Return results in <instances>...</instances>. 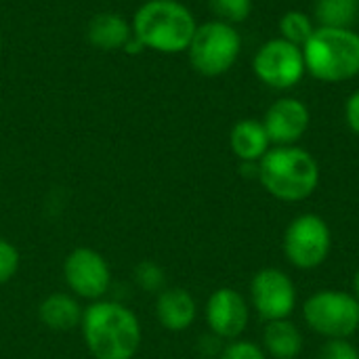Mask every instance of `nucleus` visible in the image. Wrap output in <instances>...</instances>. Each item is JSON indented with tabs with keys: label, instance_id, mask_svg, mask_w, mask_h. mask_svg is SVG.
<instances>
[{
	"label": "nucleus",
	"instance_id": "obj_19",
	"mask_svg": "<svg viewBox=\"0 0 359 359\" xmlns=\"http://www.w3.org/2000/svg\"><path fill=\"white\" fill-rule=\"evenodd\" d=\"M313 32H316V23L305 11H288L280 19V38L301 48L305 46V42L311 38Z\"/></svg>",
	"mask_w": 359,
	"mask_h": 359
},
{
	"label": "nucleus",
	"instance_id": "obj_5",
	"mask_svg": "<svg viewBox=\"0 0 359 359\" xmlns=\"http://www.w3.org/2000/svg\"><path fill=\"white\" fill-rule=\"evenodd\" d=\"M301 313L305 326L326 341L351 339L359 332V301L353 292L318 290L303 303Z\"/></svg>",
	"mask_w": 359,
	"mask_h": 359
},
{
	"label": "nucleus",
	"instance_id": "obj_6",
	"mask_svg": "<svg viewBox=\"0 0 359 359\" xmlns=\"http://www.w3.org/2000/svg\"><path fill=\"white\" fill-rule=\"evenodd\" d=\"M242 50V36L236 25L212 19L196 27L187 46L189 63L202 76H221L233 67Z\"/></svg>",
	"mask_w": 359,
	"mask_h": 359
},
{
	"label": "nucleus",
	"instance_id": "obj_8",
	"mask_svg": "<svg viewBox=\"0 0 359 359\" xmlns=\"http://www.w3.org/2000/svg\"><path fill=\"white\" fill-rule=\"evenodd\" d=\"M252 72L269 88H292L307 74L303 48L284 38H271L255 53Z\"/></svg>",
	"mask_w": 359,
	"mask_h": 359
},
{
	"label": "nucleus",
	"instance_id": "obj_17",
	"mask_svg": "<svg viewBox=\"0 0 359 359\" xmlns=\"http://www.w3.org/2000/svg\"><path fill=\"white\" fill-rule=\"evenodd\" d=\"M82 313L84 309L80 307V303L65 292L48 294L38 307L40 322L53 332H69L78 328L82 322Z\"/></svg>",
	"mask_w": 359,
	"mask_h": 359
},
{
	"label": "nucleus",
	"instance_id": "obj_14",
	"mask_svg": "<svg viewBox=\"0 0 359 359\" xmlns=\"http://www.w3.org/2000/svg\"><path fill=\"white\" fill-rule=\"evenodd\" d=\"M229 147L240 162H259L271 149V141L261 120L246 118L233 124Z\"/></svg>",
	"mask_w": 359,
	"mask_h": 359
},
{
	"label": "nucleus",
	"instance_id": "obj_10",
	"mask_svg": "<svg viewBox=\"0 0 359 359\" xmlns=\"http://www.w3.org/2000/svg\"><path fill=\"white\" fill-rule=\"evenodd\" d=\"M67 288L84 301H101L111 286V269L105 257L93 248H74L63 261Z\"/></svg>",
	"mask_w": 359,
	"mask_h": 359
},
{
	"label": "nucleus",
	"instance_id": "obj_24",
	"mask_svg": "<svg viewBox=\"0 0 359 359\" xmlns=\"http://www.w3.org/2000/svg\"><path fill=\"white\" fill-rule=\"evenodd\" d=\"M320 359H359V349L349 339H332L322 345Z\"/></svg>",
	"mask_w": 359,
	"mask_h": 359
},
{
	"label": "nucleus",
	"instance_id": "obj_25",
	"mask_svg": "<svg viewBox=\"0 0 359 359\" xmlns=\"http://www.w3.org/2000/svg\"><path fill=\"white\" fill-rule=\"evenodd\" d=\"M345 122L351 133L359 135V90L351 93L345 101Z\"/></svg>",
	"mask_w": 359,
	"mask_h": 359
},
{
	"label": "nucleus",
	"instance_id": "obj_20",
	"mask_svg": "<svg viewBox=\"0 0 359 359\" xmlns=\"http://www.w3.org/2000/svg\"><path fill=\"white\" fill-rule=\"evenodd\" d=\"M133 278L137 282V286L145 292H154L160 294L166 288V271L156 263V261H141L137 263Z\"/></svg>",
	"mask_w": 359,
	"mask_h": 359
},
{
	"label": "nucleus",
	"instance_id": "obj_2",
	"mask_svg": "<svg viewBox=\"0 0 359 359\" xmlns=\"http://www.w3.org/2000/svg\"><path fill=\"white\" fill-rule=\"evenodd\" d=\"M257 179L271 198L297 204L316 194L320 185V164L299 145H273L259 160Z\"/></svg>",
	"mask_w": 359,
	"mask_h": 359
},
{
	"label": "nucleus",
	"instance_id": "obj_23",
	"mask_svg": "<svg viewBox=\"0 0 359 359\" xmlns=\"http://www.w3.org/2000/svg\"><path fill=\"white\" fill-rule=\"evenodd\" d=\"M19 250L8 242L0 238V286L11 282L19 271Z\"/></svg>",
	"mask_w": 359,
	"mask_h": 359
},
{
	"label": "nucleus",
	"instance_id": "obj_16",
	"mask_svg": "<svg viewBox=\"0 0 359 359\" xmlns=\"http://www.w3.org/2000/svg\"><path fill=\"white\" fill-rule=\"evenodd\" d=\"M263 351L271 359H297L305 347L301 328L290 320L267 322L263 330Z\"/></svg>",
	"mask_w": 359,
	"mask_h": 359
},
{
	"label": "nucleus",
	"instance_id": "obj_7",
	"mask_svg": "<svg viewBox=\"0 0 359 359\" xmlns=\"http://www.w3.org/2000/svg\"><path fill=\"white\" fill-rule=\"evenodd\" d=\"M286 261L301 271L322 267L332 252V229L328 221L316 212L294 217L282 238Z\"/></svg>",
	"mask_w": 359,
	"mask_h": 359
},
{
	"label": "nucleus",
	"instance_id": "obj_1",
	"mask_svg": "<svg viewBox=\"0 0 359 359\" xmlns=\"http://www.w3.org/2000/svg\"><path fill=\"white\" fill-rule=\"evenodd\" d=\"M80 330L95 359H133L143 339L139 318L126 305L105 299L84 309Z\"/></svg>",
	"mask_w": 359,
	"mask_h": 359
},
{
	"label": "nucleus",
	"instance_id": "obj_26",
	"mask_svg": "<svg viewBox=\"0 0 359 359\" xmlns=\"http://www.w3.org/2000/svg\"><path fill=\"white\" fill-rule=\"evenodd\" d=\"M351 288H353V290H351V292H353V297L359 301V269L355 271V276H353V284H351Z\"/></svg>",
	"mask_w": 359,
	"mask_h": 359
},
{
	"label": "nucleus",
	"instance_id": "obj_22",
	"mask_svg": "<svg viewBox=\"0 0 359 359\" xmlns=\"http://www.w3.org/2000/svg\"><path fill=\"white\" fill-rule=\"evenodd\" d=\"M219 359H269L267 353L263 351L261 345L252 343V341H244V339H238V341H231L223 347Z\"/></svg>",
	"mask_w": 359,
	"mask_h": 359
},
{
	"label": "nucleus",
	"instance_id": "obj_13",
	"mask_svg": "<svg viewBox=\"0 0 359 359\" xmlns=\"http://www.w3.org/2000/svg\"><path fill=\"white\" fill-rule=\"evenodd\" d=\"M156 318L168 332H185L198 318V303L185 288H164L156 299Z\"/></svg>",
	"mask_w": 359,
	"mask_h": 359
},
{
	"label": "nucleus",
	"instance_id": "obj_3",
	"mask_svg": "<svg viewBox=\"0 0 359 359\" xmlns=\"http://www.w3.org/2000/svg\"><path fill=\"white\" fill-rule=\"evenodd\" d=\"M133 38L143 46L162 55L187 50L196 34L194 13L179 0H147L133 17Z\"/></svg>",
	"mask_w": 359,
	"mask_h": 359
},
{
	"label": "nucleus",
	"instance_id": "obj_27",
	"mask_svg": "<svg viewBox=\"0 0 359 359\" xmlns=\"http://www.w3.org/2000/svg\"><path fill=\"white\" fill-rule=\"evenodd\" d=\"M0 53H2V40H0Z\"/></svg>",
	"mask_w": 359,
	"mask_h": 359
},
{
	"label": "nucleus",
	"instance_id": "obj_9",
	"mask_svg": "<svg viewBox=\"0 0 359 359\" xmlns=\"http://www.w3.org/2000/svg\"><path fill=\"white\" fill-rule=\"evenodd\" d=\"M297 286L294 280L278 269H259L250 280V309L267 324L276 320H290L297 309Z\"/></svg>",
	"mask_w": 359,
	"mask_h": 359
},
{
	"label": "nucleus",
	"instance_id": "obj_12",
	"mask_svg": "<svg viewBox=\"0 0 359 359\" xmlns=\"http://www.w3.org/2000/svg\"><path fill=\"white\" fill-rule=\"evenodd\" d=\"M311 124L309 107L294 97H282L269 105L263 118V126L271 145H297Z\"/></svg>",
	"mask_w": 359,
	"mask_h": 359
},
{
	"label": "nucleus",
	"instance_id": "obj_4",
	"mask_svg": "<svg viewBox=\"0 0 359 359\" xmlns=\"http://www.w3.org/2000/svg\"><path fill=\"white\" fill-rule=\"evenodd\" d=\"M305 67L316 80L345 82L359 74V34L353 27H316L303 46Z\"/></svg>",
	"mask_w": 359,
	"mask_h": 359
},
{
	"label": "nucleus",
	"instance_id": "obj_18",
	"mask_svg": "<svg viewBox=\"0 0 359 359\" xmlns=\"http://www.w3.org/2000/svg\"><path fill=\"white\" fill-rule=\"evenodd\" d=\"M313 15L320 27H353L359 19V0H316Z\"/></svg>",
	"mask_w": 359,
	"mask_h": 359
},
{
	"label": "nucleus",
	"instance_id": "obj_21",
	"mask_svg": "<svg viewBox=\"0 0 359 359\" xmlns=\"http://www.w3.org/2000/svg\"><path fill=\"white\" fill-rule=\"evenodd\" d=\"M208 6L219 21L236 25L248 19L252 11V0H208Z\"/></svg>",
	"mask_w": 359,
	"mask_h": 359
},
{
	"label": "nucleus",
	"instance_id": "obj_11",
	"mask_svg": "<svg viewBox=\"0 0 359 359\" xmlns=\"http://www.w3.org/2000/svg\"><path fill=\"white\" fill-rule=\"evenodd\" d=\"M204 318L210 334L221 341H238L250 322V303L236 288H217L204 307Z\"/></svg>",
	"mask_w": 359,
	"mask_h": 359
},
{
	"label": "nucleus",
	"instance_id": "obj_15",
	"mask_svg": "<svg viewBox=\"0 0 359 359\" xmlns=\"http://www.w3.org/2000/svg\"><path fill=\"white\" fill-rule=\"evenodd\" d=\"M86 38L99 50H120L133 40V27L118 13H99L88 21Z\"/></svg>",
	"mask_w": 359,
	"mask_h": 359
}]
</instances>
